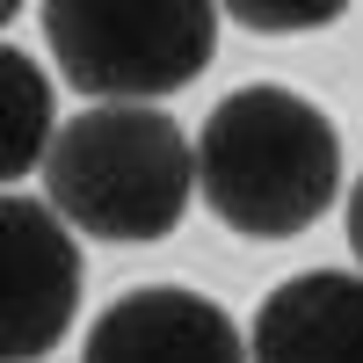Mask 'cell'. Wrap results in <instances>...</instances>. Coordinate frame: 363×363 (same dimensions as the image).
<instances>
[{"instance_id": "obj_3", "label": "cell", "mask_w": 363, "mask_h": 363, "mask_svg": "<svg viewBox=\"0 0 363 363\" xmlns=\"http://www.w3.org/2000/svg\"><path fill=\"white\" fill-rule=\"evenodd\" d=\"M218 15L196 0L160 8H95V0H58L44 8V44L95 109H153L160 95L189 87L211 66Z\"/></svg>"}, {"instance_id": "obj_8", "label": "cell", "mask_w": 363, "mask_h": 363, "mask_svg": "<svg viewBox=\"0 0 363 363\" xmlns=\"http://www.w3.org/2000/svg\"><path fill=\"white\" fill-rule=\"evenodd\" d=\"M233 22H247V29H327V22H342L335 0H313V8H262V0H240Z\"/></svg>"}, {"instance_id": "obj_9", "label": "cell", "mask_w": 363, "mask_h": 363, "mask_svg": "<svg viewBox=\"0 0 363 363\" xmlns=\"http://www.w3.org/2000/svg\"><path fill=\"white\" fill-rule=\"evenodd\" d=\"M349 247L363 262V174H356V189H349Z\"/></svg>"}, {"instance_id": "obj_4", "label": "cell", "mask_w": 363, "mask_h": 363, "mask_svg": "<svg viewBox=\"0 0 363 363\" xmlns=\"http://www.w3.org/2000/svg\"><path fill=\"white\" fill-rule=\"evenodd\" d=\"M0 255H8V306H0V349L8 363H37L66 342L73 306H80V247L73 225L44 196H8L0 203Z\"/></svg>"}, {"instance_id": "obj_1", "label": "cell", "mask_w": 363, "mask_h": 363, "mask_svg": "<svg viewBox=\"0 0 363 363\" xmlns=\"http://www.w3.org/2000/svg\"><path fill=\"white\" fill-rule=\"evenodd\" d=\"M196 182L211 211L247 240H291L342 189V131L298 87L247 80L203 116Z\"/></svg>"}, {"instance_id": "obj_7", "label": "cell", "mask_w": 363, "mask_h": 363, "mask_svg": "<svg viewBox=\"0 0 363 363\" xmlns=\"http://www.w3.org/2000/svg\"><path fill=\"white\" fill-rule=\"evenodd\" d=\"M0 95H8V124H0V174L22 182L29 167H44V138H51V87L37 73V58L29 51H0ZM58 145V138H51Z\"/></svg>"}, {"instance_id": "obj_2", "label": "cell", "mask_w": 363, "mask_h": 363, "mask_svg": "<svg viewBox=\"0 0 363 363\" xmlns=\"http://www.w3.org/2000/svg\"><path fill=\"white\" fill-rule=\"evenodd\" d=\"M196 189V145L167 109H80L44 160V196L87 240H167Z\"/></svg>"}, {"instance_id": "obj_5", "label": "cell", "mask_w": 363, "mask_h": 363, "mask_svg": "<svg viewBox=\"0 0 363 363\" xmlns=\"http://www.w3.org/2000/svg\"><path fill=\"white\" fill-rule=\"evenodd\" d=\"M80 363H255V356L218 298L182 291V284H145L102 306Z\"/></svg>"}, {"instance_id": "obj_6", "label": "cell", "mask_w": 363, "mask_h": 363, "mask_svg": "<svg viewBox=\"0 0 363 363\" xmlns=\"http://www.w3.org/2000/svg\"><path fill=\"white\" fill-rule=\"evenodd\" d=\"M255 363H363V277L306 269L262 298L247 327Z\"/></svg>"}]
</instances>
